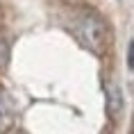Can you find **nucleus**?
<instances>
[{
	"label": "nucleus",
	"mask_w": 134,
	"mask_h": 134,
	"mask_svg": "<svg viewBox=\"0 0 134 134\" xmlns=\"http://www.w3.org/2000/svg\"><path fill=\"white\" fill-rule=\"evenodd\" d=\"M75 34L80 36V41L86 48H91L96 55H102L109 43V32L102 18L96 14H82L75 18Z\"/></svg>",
	"instance_id": "f257e3e1"
},
{
	"label": "nucleus",
	"mask_w": 134,
	"mask_h": 134,
	"mask_svg": "<svg viewBox=\"0 0 134 134\" xmlns=\"http://www.w3.org/2000/svg\"><path fill=\"white\" fill-rule=\"evenodd\" d=\"M16 120L14 114V105H12V98H9L5 91H0V134H7L12 132Z\"/></svg>",
	"instance_id": "f03ea898"
},
{
	"label": "nucleus",
	"mask_w": 134,
	"mask_h": 134,
	"mask_svg": "<svg viewBox=\"0 0 134 134\" xmlns=\"http://www.w3.org/2000/svg\"><path fill=\"white\" fill-rule=\"evenodd\" d=\"M107 107H109V114H111V116H118V114H120V107H123L120 89H118V86H114V84L107 86Z\"/></svg>",
	"instance_id": "7ed1b4c3"
},
{
	"label": "nucleus",
	"mask_w": 134,
	"mask_h": 134,
	"mask_svg": "<svg viewBox=\"0 0 134 134\" xmlns=\"http://www.w3.org/2000/svg\"><path fill=\"white\" fill-rule=\"evenodd\" d=\"M127 68L134 71V39L130 41V48H127Z\"/></svg>",
	"instance_id": "20e7f679"
}]
</instances>
